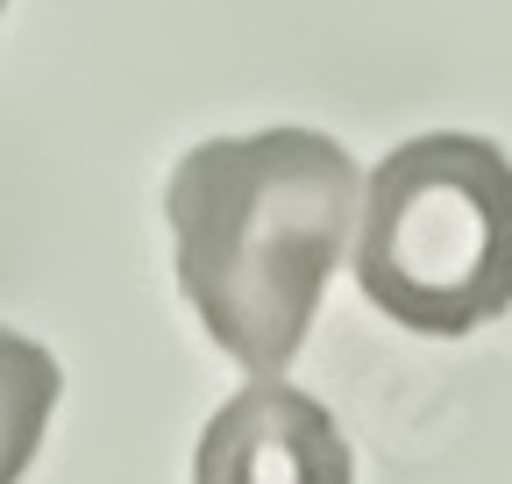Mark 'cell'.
Instances as JSON below:
<instances>
[{"mask_svg":"<svg viewBox=\"0 0 512 484\" xmlns=\"http://www.w3.org/2000/svg\"><path fill=\"white\" fill-rule=\"evenodd\" d=\"M356 193V157L320 129H256L178 157L164 186L178 285L249 378H285L299 356L356 235Z\"/></svg>","mask_w":512,"mask_h":484,"instance_id":"1","label":"cell"},{"mask_svg":"<svg viewBox=\"0 0 512 484\" xmlns=\"http://www.w3.org/2000/svg\"><path fill=\"white\" fill-rule=\"evenodd\" d=\"M356 278L413 335H470L512 307V157L484 136H413L370 171Z\"/></svg>","mask_w":512,"mask_h":484,"instance_id":"2","label":"cell"},{"mask_svg":"<svg viewBox=\"0 0 512 484\" xmlns=\"http://www.w3.org/2000/svg\"><path fill=\"white\" fill-rule=\"evenodd\" d=\"M192 484H356L335 413L285 378H249L200 435Z\"/></svg>","mask_w":512,"mask_h":484,"instance_id":"3","label":"cell"},{"mask_svg":"<svg viewBox=\"0 0 512 484\" xmlns=\"http://www.w3.org/2000/svg\"><path fill=\"white\" fill-rule=\"evenodd\" d=\"M57 392H64L57 356L15 328H0V484H22V470L36 463Z\"/></svg>","mask_w":512,"mask_h":484,"instance_id":"4","label":"cell"},{"mask_svg":"<svg viewBox=\"0 0 512 484\" xmlns=\"http://www.w3.org/2000/svg\"><path fill=\"white\" fill-rule=\"evenodd\" d=\"M0 8H8V0H0Z\"/></svg>","mask_w":512,"mask_h":484,"instance_id":"5","label":"cell"}]
</instances>
